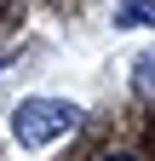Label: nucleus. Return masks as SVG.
Returning a JSON list of instances; mask_svg holds the SVG:
<instances>
[{"mask_svg":"<svg viewBox=\"0 0 155 161\" xmlns=\"http://www.w3.org/2000/svg\"><path fill=\"white\" fill-rule=\"evenodd\" d=\"M75 127H81V104H69V98H23L12 109V138L23 150H46L57 138H69Z\"/></svg>","mask_w":155,"mask_h":161,"instance_id":"1","label":"nucleus"},{"mask_svg":"<svg viewBox=\"0 0 155 161\" xmlns=\"http://www.w3.org/2000/svg\"><path fill=\"white\" fill-rule=\"evenodd\" d=\"M104 161H138V155H104Z\"/></svg>","mask_w":155,"mask_h":161,"instance_id":"3","label":"nucleus"},{"mask_svg":"<svg viewBox=\"0 0 155 161\" xmlns=\"http://www.w3.org/2000/svg\"><path fill=\"white\" fill-rule=\"evenodd\" d=\"M115 23L121 29H155V0H115Z\"/></svg>","mask_w":155,"mask_h":161,"instance_id":"2","label":"nucleus"},{"mask_svg":"<svg viewBox=\"0 0 155 161\" xmlns=\"http://www.w3.org/2000/svg\"><path fill=\"white\" fill-rule=\"evenodd\" d=\"M0 69H6V52H0Z\"/></svg>","mask_w":155,"mask_h":161,"instance_id":"4","label":"nucleus"}]
</instances>
